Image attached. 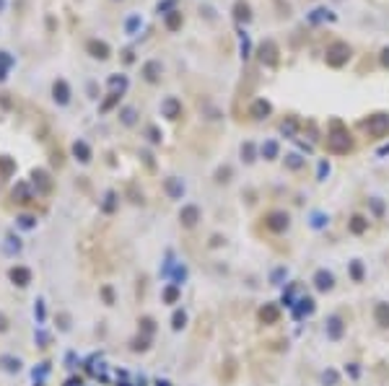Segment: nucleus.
I'll list each match as a JSON object with an SVG mask.
<instances>
[{
  "mask_svg": "<svg viewBox=\"0 0 389 386\" xmlns=\"http://www.w3.org/2000/svg\"><path fill=\"white\" fill-rule=\"evenodd\" d=\"M327 148L332 153H348L353 148V140H350V132L342 127L340 119H332L330 122V135H327Z\"/></svg>",
  "mask_w": 389,
  "mask_h": 386,
  "instance_id": "nucleus-1",
  "label": "nucleus"
},
{
  "mask_svg": "<svg viewBox=\"0 0 389 386\" xmlns=\"http://www.w3.org/2000/svg\"><path fill=\"white\" fill-rule=\"evenodd\" d=\"M348 57H350V47L345 42H335L327 47V65H332V68H342L348 63Z\"/></svg>",
  "mask_w": 389,
  "mask_h": 386,
  "instance_id": "nucleus-2",
  "label": "nucleus"
},
{
  "mask_svg": "<svg viewBox=\"0 0 389 386\" xmlns=\"http://www.w3.org/2000/svg\"><path fill=\"white\" fill-rule=\"evenodd\" d=\"M366 132L373 137V140H381L389 132V114H373L366 119Z\"/></svg>",
  "mask_w": 389,
  "mask_h": 386,
  "instance_id": "nucleus-3",
  "label": "nucleus"
},
{
  "mask_svg": "<svg viewBox=\"0 0 389 386\" xmlns=\"http://www.w3.org/2000/svg\"><path fill=\"white\" fill-rule=\"evenodd\" d=\"M260 60H262L265 65H275L278 63V47H275V42L267 39V42L260 44Z\"/></svg>",
  "mask_w": 389,
  "mask_h": 386,
  "instance_id": "nucleus-4",
  "label": "nucleus"
},
{
  "mask_svg": "<svg viewBox=\"0 0 389 386\" xmlns=\"http://www.w3.org/2000/svg\"><path fill=\"white\" fill-rule=\"evenodd\" d=\"M288 223H291L288 213H270V215H267V228L278 231V234H280V231H286Z\"/></svg>",
  "mask_w": 389,
  "mask_h": 386,
  "instance_id": "nucleus-5",
  "label": "nucleus"
},
{
  "mask_svg": "<svg viewBox=\"0 0 389 386\" xmlns=\"http://www.w3.org/2000/svg\"><path fill=\"white\" fill-rule=\"evenodd\" d=\"M86 50L91 52L94 57H99V60H107V57H109V44H107V42H99V39H88Z\"/></svg>",
  "mask_w": 389,
  "mask_h": 386,
  "instance_id": "nucleus-6",
  "label": "nucleus"
},
{
  "mask_svg": "<svg viewBox=\"0 0 389 386\" xmlns=\"http://www.w3.org/2000/svg\"><path fill=\"white\" fill-rule=\"evenodd\" d=\"M314 285H317V290H322V293H327V290H332V285H335V277L327 272V270H319L317 275H314Z\"/></svg>",
  "mask_w": 389,
  "mask_h": 386,
  "instance_id": "nucleus-7",
  "label": "nucleus"
},
{
  "mask_svg": "<svg viewBox=\"0 0 389 386\" xmlns=\"http://www.w3.org/2000/svg\"><path fill=\"white\" fill-rule=\"evenodd\" d=\"M373 321L381 329H389V303H376L373 306Z\"/></svg>",
  "mask_w": 389,
  "mask_h": 386,
  "instance_id": "nucleus-8",
  "label": "nucleus"
},
{
  "mask_svg": "<svg viewBox=\"0 0 389 386\" xmlns=\"http://www.w3.org/2000/svg\"><path fill=\"white\" fill-rule=\"evenodd\" d=\"M327 334H330V339H340V334H342V319H340V316H330V324H327Z\"/></svg>",
  "mask_w": 389,
  "mask_h": 386,
  "instance_id": "nucleus-9",
  "label": "nucleus"
},
{
  "mask_svg": "<svg viewBox=\"0 0 389 386\" xmlns=\"http://www.w3.org/2000/svg\"><path fill=\"white\" fill-rule=\"evenodd\" d=\"M143 75H145V81H158V75H161V63H156V60H151V63H145V68H143Z\"/></svg>",
  "mask_w": 389,
  "mask_h": 386,
  "instance_id": "nucleus-10",
  "label": "nucleus"
},
{
  "mask_svg": "<svg viewBox=\"0 0 389 386\" xmlns=\"http://www.w3.org/2000/svg\"><path fill=\"white\" fill-rule=\"evenodd\" d=\"M52 91H55V99H57L60 104H65V101L70 99V88H68V83H65V81H57Z\"/></svg>",
  "mask_w": 389,
  "mask_h": 386,
  "instance_id": "nucleus-11",
  "label": "nucleus"
},
{
  "mask_svg": "<svg viewBox=\"0 0 389 386\" xmlns=\"http://www.w3.org/2000/svg\"><path fill=\"white\" fill-rule=\"evenodd\" d=\"M260 319H262L265 324H275V321H278V308H275L273 303H267L262 311H260Z\"/></svg>",
  "mask_w": 389,
  "mask_h": 386,
  "instance_id": "nucleus-12",
  "label": "nucleus"
},
{
  "mask_svg": "<svg viewBox=\"0 0 389 386\" xmlns=\"http://www.w3.org/2000/svg\"><path fill=\"white\" fill-rule=\"evenodd\" d=\"M267 114H270V104H267V101H254L252 104V117L254 119H262Z\"/></svg>",
  "mask_w": 389,
  "mask_h": 386,
  "instance_id": "nucleus-13",
  "label": "nucleus"
},
{
  "mask_svg": "<svg viewBox=\"0 0 389 386\" xmlns=\"http://www.w3.org/2000/svg\"><path fill=\"white\" fill-rule=\"evenodd\" d=\"M366 228H368V221L363 218V215H353L350 218V231L353 234H363Z\"/></svg>",
  "mask_w": 389,
  "mask_h": 386,
  "instance_id": "nucleus-14",
  "label": "nucleus"
},
{
  "mask_svg": "<svg viewBox=\"0 0 389 386\" xmlns=\"http://www.w3.org/2000/svg\"><path fill=\"white\" fill-rule=\"evenodd\" d=\"M179 26H182V13H179V11L166 13V29H169V32H176Z\"/></svg>",
  "mask_w": 389,
  "mask_h": 386,
  "instance_id": "nucleus-15",
  "label": "nucleus"
},
{
  "mask_svg": "<svg viewBox=\"0 0 389 386\" xmlns=\"http://www.w3.org/2000/svg\"><path fill=\"white\" fill-rule=\"evenodd\" d=\"M179 109H182V106H179L176 99H166V101H163V112H166V117L176 119L179 117Z\"/></svg>",
  "mask_w": 389,
  "mask_h": 386,
  "instance_id": "nucleus-16",
  "label": "nucleus"
},
{
  "mask_svg": "<svg viewBox=\"0 0 389 386\" xmlns=\"http://www.w3.org/2000/svg\"><path fill=\"white\" fill-rule=\"evenodd\" d=\"M234 11H236V19H239V21H249V6H247V3H242V0H239Z\"/></svg>",
  "mask_w": 389,
  "mask_h": 386,
  "instance_id": "nucleus-17",
  "label": "nucleus"
},
{
  "mask_svg": "<svg viewBox=\"0 0 389 386\" xmlns=\"http://www.w3.org/2000/svg\"><path fill=\"white\" fill-rule=\"evenodd\" d=\"M194 218H198V210H194V208H187V210L182 213V221H184L187 226H192V223H194Z\"/></svg>",
  "mask_w": 389,
  "mask_h": 386,
  "instance_id": "nucleus-18",
  "label": "nucleus"
},
{
  "mask_svg": "<svg viewBox=\"0 0 389 386\" xmlns=\"http://www.w3.org/2000/svg\"><path fill=\"white\" fill-rule=\"evenodd\" d=\"M262 153H265V158H275V156H278V145H275V143H267V145L262 148Z\"/></svg>",
  "mask_w": 389,
  "mask_h": 386,
  "instance_id": "nucleus-19",
  "label": "nucleus"
},
{
  "mask_svg": "<svg viewBox=\"0 0 389 386\" xmlns=\"http://www.w3.org/2000/svg\"><path fill=\"white\" fill-rule=\"evenodd\" d=\"M122 119L127 122V125H132V122H135V112H132V109H125V112H122Z\"/></svg>",
  "mask_w": 389,
  "mask_h": 386,
  "instance_id": "nucleus-20",
  "label": "nucleus"
},
{
  "mask_svg": "<svg viewBox=\"0 0 389 386\" xmlns=\"http://www.w3.org/2000/svg\"><path fill=\"white\" fill-rule=\"evenodd\" d=\"M350 272H353V277H355V280H361V275H363V270H361V265H358V262H353Z\"/></svg>",
  "mask_w": 389,
  "mask_h": 386,
  "instance_id": "nucleus-21",
  "label": "nucleus"
},
{
  "mask_svg": "<svg viewBox=\"0 0 389 386\" xmlns=\"http://www.w3.org/2000/svg\"><path fill=\"white\" fill-rule=\"evenodd\" d=\"M335 381H337V373H335V370H327V373H324V383H330V386H332Z\"/></svg>",
  "mask_w": 389,
  "mask_h": 386,
  "instance_id": "nucleus-22",
  "label": "nucleus"
},
{
  "mask_svg": "<svg viewBox=\"0 0 389 386\" xmlns=\"http://www.w3.org/2000/svg\"><path fill=\"white\" fill-rule=\"evenodd\" d=\"M109 83H112V86H114V88H119V91H122V88H125V86H127V81H125V78H112V81H109Z\"/></svg>",
  "mask_w": 389,
  "mask_h": 386,
  "instance_id": "nucleus-23",
  "label": "nucleus"
},
{
  "mask_svg": "<svg viewBox=\"0 0 389 386\" xmlns=\"http://www.w3.org/2000/svg\"><path fill=\"white\" fill-rule=\"evenodd\" d=\"M76 153H81V156H83V161H88V148H86L83 143H78V145H76Z\"/></svg>",
  "mask_w": 389,
  "mask_h": 386,
  "instance_id": "nucleus-24",
  "label": "nucleus"
},
{
  "mask_svg": "<svg viewBox=\"0 0 389 386\" xmlns=\"http://www.w3.org/2000/svg\"><path fill=\"white\" fill-rule=\"evenodd\" d=\"M138 26H140V19H130L127 21V32H135Z\"/></svg>",
  "mask_w": 389,
  "mask_h": 386,
  "instance_id": "nucleus-25",
  "label": "nucleus"
},
{
  "mask_svg": "<svg viewBox=\"0 0 389 386\" xmlns=\"http://www.w3.org/2000/svg\"><path fill=\"white\" fill-rule=\"evenodd\" d=\"M293 130H296V122H293V119L288 122V125H283V132H288V135H291Z\"/></svg>",
  "mask_w": 389,
  "mask_h": 386,
  "instance_id": "nucleus-26",
  "label": "nucleus"
},
{
  "mask_svg": "<svg viewBox=\"0 0 389 386\" xmlns=\"http://www.w3.org/2000/svg\"><path fill=\"white\" fill-rule=\"evenodd\" d=\"M288 163H291L293 168H298V166H301V161H298V156H288Z\"/></svg>",
  "mask_w": 389,
  "mask_h": 386,
  "instance_id": "nucleus-27",
  "label": "nucleus"
},
{
  "mask_svg": "<svg viewBox=\"0 0 389 386\" xmlns=\"http://www.w3.org/2000/svg\"><path fill=\"white\" fill-rule=\"evenodd\" d=\"M166 8H174V0H166V3L158 6V11H166Z\"/></svg>",
  "mask_w": 389,
  "mask_h": 386,
  "instance_id": "nucleus-28",
  "label": "nucleus"
},
{
  "mask_svg": "<svg viewBox=\"0 0 389 386\" xmlns=\"http://www.w3.org/2000/svg\"><path fill=\"white\" fill-rule=\"evenodd\" d=\"M244 156H247V161H252V145L249 143L244 145Z\"/></svg>",
  "mask_w": 389,
  "mask_h": 386,
  "instance_id": "nucleus-29",
  "label": "nucleus"
},
{
  "mask_svg": "<svg viewBox=\"0 0 389 386\" xmlns=\"http://www.w3.org/2000/svg\"><path fill=\"white\" fill-rule=\"evenodd\" d=\"M381 63L389 68V50H384V52H381Z\"/></svg>",
  "mask_w": 389,
  "mask_h": 386,
  "instance_id": "nucleus-30",
  "label": "nucleus"
},
{
  "mask_svg": "<svg viewBox=\"0 0 389 386\" xmlns=\"http://www.w3.org/2000/svg\"><path fill=\"white\" fill-rule=\"evenodd\" d=\"M6 78V68H0V81H3Z\"/></svg>",
  "mask_w": 389,
  "mask_h": 386,
  "instance_id": "nucleus-31",
  "label": "nucleus"
},
{
  "mask_svg": "<svg viewBox=\"0 0 389 386\" xmlns=\"http://www.w3.org/2000/svg\"><path fill=\"white\" fill-rule=\"evenodd\" d=\"M0 8H3V0H0Z\"/></svg>",
  "mask_w": 389,
  "mask_h": 386,
  "instance_id": "nucleus-32",
  "label": "nucleus"
}]
</instances>
